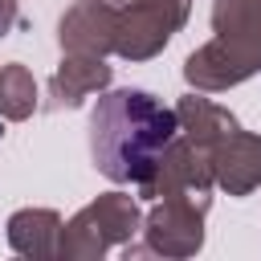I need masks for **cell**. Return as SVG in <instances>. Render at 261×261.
I'll list each match as a JSON object with an SVG mask.
<instances>
[{
	"instance_id": "1",
	"label": "cell",
	"mask_w": 261,
	"mask_h": 261,
	"mask_svg": "<svg viewBox=\"0 0 261 261\" xmlns=\"http://www.w3.org/2000/svg\"><path fill=\"white\" fill-rule=\"evenodd\" d=\"M175 118L151 102V94L122 90L94 110V159L114 179H143L155 155L167 147Z\"/></svg>"
},
{
	"instance_id": "2",
	"label": "cell",
	"mask_w": 261,
	"mask_h": 261,
	"mask_svg": "<svg viewBox=\"0 0 261 261\" xmlns=\"http://www.w3.org/2000/svg\"><path fill=\"white\" fill-rule=\"evenodd\" d=\"M0 94H4L0 106H4L8 114H24V110L33 106V102H29V98H33V82L24 77V69H8V73L0 77Z\"/></svg>"
}]
</instances>
